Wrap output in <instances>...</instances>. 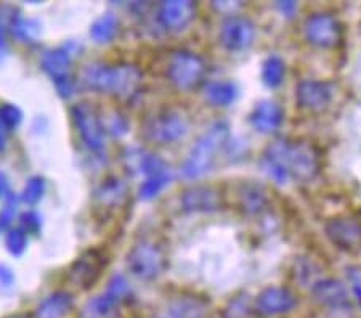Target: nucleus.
<instances>
[{
  "mask_svg": "<svg viewBox=\"0 0 361 318\" xmlns=\"http://www.w3.org/2000/svg\"><path fill=\"white\" fill-rule=\"evenodd\" d=\"M79 82L85 89L130 102L143 84L142 69L130 63H92L80 73Z\"/></svg>",
  "mask_w": 361,
  "mask_h": 318,
  "instance_id": "2",
  "label": "nucleus"
},
{
  "mask_svg": "<svg viewBox=\"0 0 361 318\" xmlns=\"http://www.w3.org/2000/svg\"><path fill=\"white\" fill-rule=\"evenodd\" d=\"M255 310L262 317H279L290 314L299 304V298L288 286H267L255 298Z\"/></svg>",
  "mask_w": 361,
  "mask_h": 318,
  "instance_id": "14",
  "label": "nucleus"
},
{
  "mask_svg": "<svg viewBox=\"0 0 361 318\" xmlns=\"http://www.w3.org/2000/svg\"><path fill=\"white\" fill-rule=\"evenodd\" d=\"M127 269L140 280L153 281L164 274L169 267V257L154 238H142L127 252Z\"/></svg>",
  "mask_w": 361,
  "mask_h": 318,
  "instance_id": "6",
  "label": "nucleus"
},
{
  "mask_svg": "<svg viewBox=\"0 0 361 318\" xmlns=\"http://www.w3.org/2000/svg\"><path fill=\"white\" fill-rule=\"evenodd\" d=\"M127 188L126 183L118 177H108L95 192V200L103 207H114L122 204L126 200Z\"/></svg>",
  "mask_w": 361,
  "mask_h": 318,
  "instance_id": "24",
  "label": "nucleus"
},
{
  "mask_svg": "<svg viewBox=\"0 0 361 318\" xmlns=\"http://www.w3.org/2000/svg\"><path fill=\"white\" fill-rule=\"evenodd\" d=\"M154 318H211V307L202 298L180 296Z\"/></svg>",
  "mask_w": 361,
  "mask_h": 318,
  "instance_id": "20",
  "label": "nucleus"
},
{
  "mask_svg": "<svg viewBox=\"0 0 361 318\" xmlns=\"http://www.w3.org/2000/svg\"><path fill=\"white\" fill-rule=\"evenodd\" d=\"M20 227L26 231L27 235H39L42 230V217L40 214L29 209L20 216Z\"/></svg>",
  "mask_w": 361,
  "mask_h": 318,
  "instance_id": "34",
  "label": "nucleus"
},
{
  "mask_svg": "<svg viewBox=\"0 0 361 318\" xmlns=\"http://www.w3.org/2000/svg\"><path fill=\"white\" fill-rule=\"evenodd\" d=\"M71 118L85 147L93 153H100L106 142V127L97 106L89 102H80L71 108Z\"/></svg>",
  "mask_w": 361,
  "mask_h": 318,
  "instance_id": "9",
  "label": "nucleus"
},
{
  "mask_svg": "<svg viewBox=\"0 0 361 318\" xmlns=\"http://www.w3.org/2000/svg\"><path fill=\"white\" fill-rule=\"evenodd\" d=\"M342 23L329 11H315L304 21V37L312 47L336 49L342 42Z\"/></svg>",
  "mask_w": 361,
  "mask_h": 318,
  "instance_id": "10",
  "label": "nucleus"
},
{
  "mask_svg": "<svg viewBox=\"0 0 361 318\" xmlns=\"http://www.w3.org/2000/svg\"><path fill=\"white\" fill-rule=\"evenodd\" d=\"M106 127V134H111L113 137H124L127 132H129V123H127L126 116H122L121 113H113L109 116L108 124H104Z\"/></svg>",
  "mask_w": 361,
  "mask_h": 318,
  "instance_id": "36",
  "label": "nucleus"
},
{
  "mask_svg": "<svg viewBox=\"0 0 361 318\" xmlns=\"http://www.w3.org/2000/svg\"><path fill=\"white\" fill-rule=\"evenodd\" d=\"M5 247L11 256L20 257L27 247V233L21 227L10 228L5 235Z\"/></svg>",
  "mask_w": 361,
  "mask_h": 318,
  "instance_id": "32",
  "label": "nucleus"
},
{
  "mask_svg": "<svg viewBox=\"0 0 361 318\" xmlns=\"http://www.w3.org/2000/svg\"><path fill=\"white\" fill-rule=\"evenodd\" d=\"M238 206L247 216H260L269 206V195L262 185L246 182L236 192Z\"/></svg>",
  "mask_w": 361,
  "mask_h": 318,
  "instance_id": "21",
  "label": "nucleus"
},
{
  "mask_svg": "<svg viewBox=\"0 0 361 318\" xmlns=\"http://www.w3.org/2000/svg\"><path fill=\"white\" fill-rule=\"evenodd\" d=\"M13 281H15V275H13V271H11V269L8 267V265L0 264V285L8 288L13 285Z\"/></svg>",
  "mask_w": 361,
  "mask_h": 318,
  "instance_id": "38",
  "label": "nucleus"
},
{
  "mask_svg": "<svg viewBox=\"0 0 361 318\" xmlns=\"http://www.w3.org/2000/svg\"><path fill=\"white\" fill-rule=\"evenodd\" d=\"M108 259L100 250H87L74 260L69 267L68 279L79 289H90L100 280L103 270L106 269Z\"/></svg>",
  "mask_w": 361,
  "mask_h": 318,
  "instance_id": "12",
  "label": "nucleus"
},
{
  "mask_svg": "<svg viewBox=\"0 0 361 318\" xmlns=\"http://www.w3.org/2000/svg\"><path fill=\"white\" fill-rule=\"evenodd\" d=\"M166 76L177 90L193 92L206 82V60L191 50L172 51L166 65Z\"/></svg>",
  "mask_w": 361,
  "mask_h": 318,
  "instance_id": "5",
  "label": "nucleus"
},
{
  "mask_svg": "<svg viewBox=\"0 0 361 318\" xmlns=\"http://www.w3.org/2000/svg\"><path fill=\"white\" fill-rule=\"evenodd\" d=\"M0 132H4V130H2V124H0Z\"/></svg>",
  "mask_w": 361,
  "mask_h": 318,
  "instance_id": "42",
  "label": "nucleus"
},
{
  "mask_svg": "<svg viewBox=\"0 0 361 318\" xmlns=\"http://www.w3.org/2000/svg\"><path fill=\"white\" fill-rule=\"evenodd\" d=\"M334 98V87L326 80L302 79L295 85V102L308 113H322L328 109Z\"/></svg>",
  "mask_w": 361,
  "mask_h": 318,
  "instance_id": "15",
  "label": "nucleus"
},
{
  "mask_svg": "<svg viewBox=\"0 0 361 318\" xmlns=\"http://www.w3.org/2000/svg\"><path fill=\"white\" fill-rule=\"evenodd\" d=\"M197 16V4L191 0L162 2L158 8L159 25L169 32H180L188 27Z\"/></svg>",
  "mask_w": 361,
  "mask_h": 318,
  "instance_id": "17",
  "label": "nucleus"
},
{
  "mask_svg": "<svg viewBox=\"0 0 361 318\" xmlns=\"http://www.w3.org/2000/svg\"><path fill=\"white\" fill-rule=\"evenodd\" d=\"M16 207H18V198L15 195L8 193L5 196V204L0 211V230L8 228L11 222L15 221V214H16Z\"/></svg>",
  "mask_w": 361,
  "mask_h": 318,
  "instance_id": "35",
  "label": "nucleus"
},
{
  "mask_svg": "<svg viewBox=\"0 0 361 318\" xmlns=\"http://www.w3.org/2000/svg\"><path fill=\"white\" fill-rule=\"evenodd\" d=\"M45 190H47L45 178L40 177V176H34V177H31L26 182L20 198H21L23 202H25V204L34 206V204H37V202L44 198Z\"/></svg>",
  "mask_w": 361,
  "mask_h": 318,
  "instance_id": "30",
  "label": "nucleus"
},
{
  "mask_svg": "<svg viewBox=\"0 0 361 318\" xmlns=\"http://www.w3.org/2000/svg\"><path fill=\"white\" fill-rule=\"evenodd\" d=\"M230 140V124L226 121H215L204 130L191 147L182 166V173L188 181H196L212 171L217 154L226 148Z\"/></svg>",
  "mask_w": 361,
  "mask_h": 318,
  "instance_id": "3",
  "label": "nucleus"
},
{
  "mask_svg": "<svg viewBox=\"0 0 361 318\" xmlns=\"http://www.w3.org/2000/svg\"><path fill=\"white\" fill-rule=\"evenodd\" d=\"M182 209L188 214H207L222 209L224 196L212 185H193L180 196Z\"/></svg>",
  "mask_w": 361,
  "mask_h": 318,
  "instance_id": "16",
  "label": "nucleus"
},
{
  "mask_svg": "<svg viewBox=\"0 0 361 318\" xmlns=\"http://www.w3.org/2000/svg\"><path fill=\"white\" fill-rule=\"evenodd\" d=\"M119 31V20L113 13H104L92 23L90 26V37L95 44H109L113 42L114 37L118 36Z\"/></svg>",
  "mask_w": 361,
  "mask_h": 318,
  "instance_id": "25",
  "label": "nucleus"
},
{
  "mask_svg": "<svg viewBox=\"0 0 361 318\" xmlns=\"http://www.w3.org/2000/svg\"><path fill=\"white\" fill-rule=\"evenodd\" d=\"M238 95H240V89L233 80H211L204 85V97L212 106H230L238 100Z\"/></svg>",
  "mask_w": 361,
  "mask_h": 318,
  "instance_id": "23",
  "label": "nucleus"
},
{
  "mask_svg": "<svg viewBox=\"0 0 361 318\" xmlns=\"http://www.w3.org/2000/svg\"><path fill=\"white\" fill-rule=\"evenodd\" d=\"M286 78V63L279 55H270L262 63V82L269 89H278Z\"/></svg>",
  "mask_w": 361,
  "mask_h": 318,
  "instance_id": "26",
  "label": "nucleus"
},
{
  "mask_svg": "<svg viewBox=\"0 0 361 318\" xmlns=\"http://www.w3.org/2000/svg\"><path fill=\"white\" fill-rule=\"evenodd\" d=\"M74 307V296L68 291H55L37 305V318H65Z\"/></svg>",
  "mask_w": 361,
  "mask_h": 318,
  "instance_id": "22",
  "label": "nucleus"
},
{
  "mask_svg": "<svg viewBox=\"0 0 361 318\" xmlns=\"http://www.w3.org/2000/svg\"><path fill=\"white\" fill-rule=\"evenodd\" d=\"M312 294L319 305L329 309H345L350 305L348 291L341 280L336 279H319L312 286Z\"/></svg>",
  "mask_w": 361,
  "mask_h": 318,
  "instance_id": "19",
  "label": "nucleus"
},
{
  "mask_svg": "<svg viewBox=\"0 0 361 318\" xmlns=\"http://www.w3.org/2000/svg\"><path fill=\"white\" fill-rule=\"evenodd\" d=\"M255 315H257L255 302H252L247 293L236 294L222 310V318H255Z\"/></svg>",
  "mask_w": 361,
  "mask_h": 318,
  "instance_id": "28",
  "label": "nucleus"
},
{
  "mask_svg": "<svg viewBox=\"0 0 361 318\" xmlns=\"http://www.w3.org/2000/svg\"><path fill=\"white\" fill-rule=\"evenodd\" d=\"M80 45L71 40L61 47L45 50L40 58V66L44 73L55 84L58 95L65 100L74 97L78 90V80L74 79L73 74V58L78 55Z\"/></svg>",
  "mask_w": 361,
  "mask_h": 318,
  "instance_id": "4",
  "label": "nucleus"
},
{
  "mask_svg": "<svg viewBox=\"0 0 361 318\" xmlns=\"http://www.w3.org/2000/svg\"><path fill=\"white\" fill-rule=\"evenodd\" d=\"M20 15V10H16L11 5H0V50H7L8 36L11 34V26L16 16Z\"/></svg>",
  "mask_w": 361,
  "mask_h": 318,
  "instance_id": "31",
  "label": "nucleus"
},
{
  "mask_svg": "<svg viewBox=\"0 0 361 318\" xmlns=\"http://www.w3.org/2000/svg\"><path fill=\"white\" fill-rule=\"evenodd\" d=\"M40 32H42V25H40L37 20L25 18V16L20 13L13 21L10 36H13L18 42L32 45L39 40Z\"/></svg>",
  "mask_w": 361,
  "mask_h": 318,
  "instance_id": "27",
  "label": "nucleus"
},
{
  "mask_svg": "<svg viewBox=\"0 0 361 318\" xmlns=\"http://www.w3.org/2000/svg\"><path fill=\"white\" fill-rule=\"evenodd\" d=\"M249 123L259 134H276L284 123V109L276 102L262 100L255 103L252 111H250Z\"/></svg>",
  "mask_w": 361,
  "mask_h": 318,
  "instance_id": "18",
  "label": "nucleus"
},
{
  "mask_svg": "<svg viewBox=\"0 0 361 318\" xmlns=\"http://www.w3.org/2000/svg\"><path fill=\"white\" fill-rule=\"evenodd\" d=\"M260 166L278 185L293 181L308 183L322 172V153L312 142L302 138H276L265 148Z\"/></svg>",
  "mask_w": 361,
  "mask_h": 318,
  "instance_id": "1",
  "label": "nucleus"
},
{
  "mask_svg": "<svg viewBox=\"0 0 361 318\" xmlns=\"http://www.w3.org/2000/svg\"><path fill=\"white\" fill-rule=\"evenodd\" d=\"M326 238L341 251H357L361 247V221L352 216H336L324 224Z\"/></svg>",
  "mask_w": 361,
  "mask_h": 318,
  "instance_id": "13",
  "label": "nucleus"
},
{
  "mask_svg": "<svg viewBox=\"0 0 361 318\" xmlns=\"http://www.w3.org/2000/svg\"><path fill=\"white\" fill-rule=\"evenodd\" d=\"M21 123L23 111L18 106L13 105V103H5V105L0 106V124H2L4 129L15 130L18 129Z\"/></svg>",
  "mask_w": 361,
  "mask_h": 318,
  "instance_id": "33",
  "label": "nucleus"
},
{
  "mask_svg": "<svg viewBox=\"0 0 361 318\" xmlns=\"http://www.w3.org/2000/svg\"><path fill=\"white\" fill-rule=\"evenodd\" d=\"M171 182H172L171 169L156 173V176L147 177L145 178V182L140 185V188H138L140 200H143V201L154 200L156 196H159L162 190H164Z\"/></svg>",
  "mask_w": 361,
  "mask_h": 318,
  "instance_id": "29",
  "label": "nucleus"
},
{
  "mask_svg": "<svg viewBox=\"0 0 361 318\" xmlns=\"http://www.w3.org/2000/svg\"><path fill=\"white\" fill-rule=\"evenodd\" d=\"M190 132V121L173 108H164L145 121L143 135L156 145H173L183 140Z\"/></svg>",
  "mask_w": 361,
  "mask_h": 318,
  "instance_id": "7",
  "label": "nucleus"
},
{
  "mask_svg": "<svg viewBox=\"0 0 361 318\" xmlns=\"http://www.w3.org/2000/svg\"><path fill=\"white\" fill-rule=\"evenodd\" d=\"M276 8L283 16H286V18H293V16L297 13V10H299V5L295 2H278Z\"/></svg>",
  "mask_w": 361,
  "mask_h": 318,
  "instance_id": "37",
  "label": "nucleus"
},
{
  "mask_svg": "<svg viewBox=\"0 0 361 318\" xmlns=\"http://www.w3.org/2000/svg\"><path fill=\"white\" fill-rule=\"evenodd\" d=\"M257 37V27L247 16L233 13L222 21L219 39L225 50L236 54L250 49Z\"/></svg>",
  "mask_w": 361,
  "mask_h": 318,
  "instance_id": "11",
  "label": "nucleus"
},
{
  "mask_svg": "<svg viewBox=\"0 0 361 318\" xmlns=\"http://www.w3.org/2000/svg\"><path fill=\"white\" fill-rule=\"evenodd\" d=\"M353 291H355V298L358 299V302H360V305H361V285H360V283H355Z\"/></svg>",
  "mask_w": 361,
  "mask_h": 318,
  "instance_id": "40",
  "label": "nucleus"
},
{
  "mask_svg": "<svg viewBox=\"0 0 361 318\" xmlns=\"http://www.w3.org/2000/svg\"><path fill=\"white\" fill-rule=\"evenodd\" d=\"M132 289L124 275H114L108 281L106 291L87 300L80 312V318H114L126 300H129Z\"/></svg>",
  "mask_w": 361,
  "mask_h": 318,
  "instance_id": "8",
  "label": "nucleus"
},
{
  "mask_svg": "<svg viewBox=\"0 0 361 318\" xmlns=\"http://www.w3.org/2000/svg\"><path fill=\"white\" fill-rule=\"evenodd\" d=\"M7 318H27L26 315H11V317H7Z\"/></svg>",
  "mask_w": 361,
  "mask_h": 318,
  "instance_id": "41",
  "label": "nucleus"
},
{
  "mask_svg": "<svg viewBox=\"0 0 361 318\" xmlns=\"http://www.w3.org/2000/svg\"><path fill=\"white\" fill-rule=\"evenodd\" d=\"M8 185H10V182H8L7 173L0 171V198H2V196H7L8 195Z\"/></svg>",
  "mask_w": 361,
  "mask_h": 318,
  "instance_id": "39",
  "label": "nucleus"
}]
</instances>
